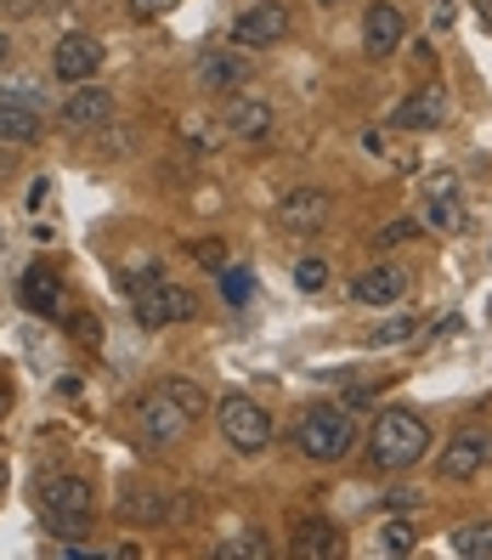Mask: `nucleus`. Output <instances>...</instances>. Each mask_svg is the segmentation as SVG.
Returning <instances> with one entry per match:
<instances>
[{
    "mask_svg": "<svg viewBox=\"0 0 492 560\" xmlns=\"http://www.w3.org/2000/svg\"><path fill=\"white\" fill-rule=\"evenodd\" d=\"M431 453V424H424L419 413L408 408H390L374 419V431H368V458L379 470H408L419 465V458Z\"/></svg>",
    "mask_w": 492,
    "mask_h": 560,
    "instance_id": "f257e3e1",
    "label": "nucleus"
},
{
    "mask_svg": "<svg viewBox=\"0 0 492 560\" xmlns=\"http://www.w3.org/2000/svg\"><path fill=\"white\" fill-rule=\"evenodd\" d=\"M294 447H301L306 458H317V465H340V458L356 447V424L345 408H312L301 413V424H294Z\"/></svg>",
    "mask_w": 492,
    "mask_h": 560,
    "instance_id": "f03ea898",
    "label": "nucleus"
},
{
    "mask_svg": "<svg viewBox=\"0 0 492 560\" xmlns=\"http://www.w3.org/2000/svg\"><path fill=\"white\" fill-rule=\"evenodd\" d=\"M40 515L57 538H85L91 533V487L80 476H46L40 481Z\"/></svg>",
    "mask_w": 492,
    "mask_h": 560,
    "instance_id": "7ed1b4c3",
    "label": "nucleus"
},
{
    "mask_svg": "<svg viewBox=\"0 0 492 560\" xmlns=\"http://www.w3.org/2000/svg\"><path fill=\"white\" fill-rule=\"evenodd\" d=\"M137 424H142L148 447H176V442H187V431H192V413L159 385V390H148V397H142Z\"/></svg>",
    "mask_w": 492,
    "mask_h": 560,
    "instance_id": "20e7f679",
    "label": "nucleus"
},
{
    "mask_svg": "<svg viewBox=\"0 0 492 560\" xmlns=\"http://www.w3.org/2000/svg\"><path fill=\"white\" fill-rule=\"evenodd\" d=\"M221 436L233 442L238 453H267L272 419H267V408L249 402V397H221Z\"/></svg>",
    "mask_w": 492,
    "mask_h": 560,
    "instance_id": "39448f33",
    "label": "nucleus"
},
{
    "mask_svg": "<svg viewBox=\"0 0 492 560\" xmlns=\"http://www.w3.org/2000/svg\"><path fill=\"white\" fill-rule=\"evenodd\" d=\"M192 312H199V294L181 289V283H153L137 294V317L142 328H164V323H187Z\"/></svg>",
    "mask_w": 492,
    "mask_h": 560,
    "instance_id": "423d86ee",
    "label": "nucleus"
},
{
    "mask_svg": "<svg viewBox=\"0 0 492 560\" xmlns=\"http://www.w3.org/2000/svg\"><path fill=\"white\" fill-rule=\"evenodd\" d=\"M289 28H294L289 7H283V0H267V7H255V12H244V18H238L233 40H244L249 51H267V46L289 40Z\"/></svg>",
    "mask_w": 492,
    "mask_h": 560,
    "instance_id": "0eeeda50",
    "label": "nucleus"
},
{
    "mask_svg": "<svg viewBox=\"0 0 492 560\" xmlns=\"http://www.w3.org/2000/svg\"><path fill=\"white\" fill-rule=\"evenodd\" d=\"M397 130H436L447 125V85H419L413 96H402L397 114H390Z\"/></svg>",
    "mask_w": 492,
    "mask_h": 560,
    "instance_id": "6e6552de",
    "label": "nucleus"
},
{
    "mask_svg": "<svg viewBox=\"0 0 492 560\" xmlns=\"http://www.w3.org/2000/svg\"><path fill=\"white\" fill-rule=\"evenodd\" d=\"M328 215H335V199L323 187H301L278 205V226H289V233H317V226H328Z\"/></svg>",
    "mask_w": 492,
    "mask_h": 560,
    "instance_id": "1a4fd4ad",
    "label": "nucleus"
},
{
    "mask_svg": "<svg viewBox=\"0 0 492 560\" xmlns=\"http://www.w3.org/2000/svg\"><path fill=\"white\" fill-rule=\"evenodd\" d=\"M402 40H408L402 7H390V0H374L368 18H363V46H368V57H390V51H402Z\"/></svg>",
    "mask_w": 492,
    "mask_h": 560,
    "instance_id": "9d476101",
    "label": "nucleus"
},
{
    "mask_svg": "<svg viewBox=\"0 0 492 560\" xmlns=\"http://www.w3.org/2000/svg\"><path fill=\"white\" fill-rule=\"evenodd\" d=\"M23 306L62 323V317H69V289H62V278L51 267H28L23 272Z\"/></svg>",
    "mask_w": 492,
    "mask_h": 560,
    "instance_id": "9b49d317",
    "label": "nucleus"
},
{
    "mask_svg": "<svg viewBox=\"0 0 492 560\" xmlns=\"http://www.w3.org/2000/svg\"><path fill=\"white\" fill-rule=\"evenodd\" d=\"M487 458H492V442L470 431V436H453V442H447V453H442L436 470H442V481H470V476L487 470Z\"/></svg>",
    "mask_w": 492,
    "mask_h": 560,
    "instance_id": "f8f14e48",
    "label": "nucleus"
},
{
    "mask_svg": "<svg viewBox=\"0 0 492 560\" xmlns=\"http://www.w3.org/2000/svg\"><path fill=\"white\" fill-rule=\"evenodd\" d=\"M408 294V272L402 267H368L363 278L351 283V301L356 306H397Z\"/></svg>",
    "mask_w": 492,
    "mask_h": 560,
    "instance_id": "ddd939ff",
    "label": "nucleus"
},
{
    "mask_svg": "<svg viewBox=\"0 0 492 560\" xmlns=\"http://www.w3.org/2000/svg\"><path fill=\"white\" fill-rule=\"evenodd\" d=\"M114 119V96L103 85H80L69 103H62V125L69 130H103Z\"/></svg>",
    "mask_w": 492,
    "mask_h": 560,
    "instance_id": "4468645a",
    "label": "nucleus"
},
{
    "mask_svg": "<svg viewBox=\"0 0 492 560\" xmlns=\"http://www.w3.org/2000/svg\"><path fill=\"white\" fill-rule=\"evenodd\" d=\"M96 69H103V46H96L91 35H62V40H57V74H62V80L85 85Z\"/></svg>",
    "mask_w": 492,
    "mask_h": 560,
    "instance_id": "2eb2a0df",
    "label": "nucleus"
},
{
    "mask_svg": "<svg viewBox=\"0 0 492 560\" xmlns=\"http://www.w3.org/2000/svg\"><path fill=\"white\" fill-rule=\"evenodd\" d=\"M192 74H199L204 91H233V85L249 80V57H238V51H204Z\"/></svg>",
    "mask_w": 492,
    "mask_h": 560,
    "instance_id": "dca6fc26",
    "label": "nucleus"
},
{
    "mask_svg": "<svg viewBox=\"0 0 492 560\" xmlns=\"http://www.w3.org/2000/svg\"><path fill=\"white\" fill-rule=\"evenodd\" d=\"M226 130L244 137V142H260L272 130V108L255 103V96H233V103H226Z\"/></svg>",
    "mask_w": 492,
    "mask_h": 560,
    "instance_id": "f3484780",
    "label": "nucleus"
},
{
    "mask_svg": "<svg viewBox=\"0 0 492 560\" xmlns=\"http://www.w3.org/2000/svg\"><path fill=\"white\" fill-rule=\"evenodd\" d=\"M0 142H12V148H28V142H40V114L35 103H0Z\"/></svg>",
    "mask_w": 492,
    "mask_h": 560,
    "instance_id": "a211bd4d",
    "label": "nucleus"
},
{
    "mask_svg": "<svg viewBox=\"0 0 492 560\" xmlns=\"http://www.w3.org/2000/svg\"><path fill=\"white\" fill-rule=\"evenodd\" d=\"M294 549H301V555H340V533L328 521L294 515Z\"/></svg>",
    "mask_w": 492,
    "mask_h": 560,
    "instance_id": "6ab92c4d",
    "label": "nucleus"
},
{
    "mask_svg": "<svg viewBox=\"0 0 492 560\" xmlns=\"http://www.w3.org/2000/svg\"><path fill=\"white\" fill-rule=\"evenodd\" d=\"M119 515H125V521H142V526H153V521H171V504H164L159 492L130 487L125 499H119Z\"/></svg>",
    "mask_w": 492,
    "mask_h": 560,
    "instance_id": "aec40b11",
    "label": "nucleus"
},
{
    "mask_svg": "<svg viewBox=\"0 0 492 560\" xmlns=\"http://www.w3.org/2000/svg\"><path fill=\"white\" fill-rule=\"evenodd\" d=\"M453 555H465V560H487L492 555V521H470V526H458V533L447 538Z\"/></svg>",
    "mask_w": 492,
    "mask_h": 560,
    "instance_id": "412c9836",
    "label": "nucleus"
},
{
    "mask_svg": "<svg viewBox=\"0 0 492 560\" xmlns=\"http://www.w3.org/2000/svg\"><path fill=\"white\" fill-rule=\"evenodd\" d=\"M431 226H436V233H465V205L453 199V187L431 199Z\"/></svg>",
    "mask_w": 492,
    "mask_h": 560,
    "instance_id": "4be33fe9",
    "label": "nucleus"
},
{
    "mask_svg": "<svg viewBox=\"0 0 492 560\" xmlns=\"http://www.w3.org/2000/svg\"><path fill=\"white\" fill-rule=\"evenodd\" d=\"M413 328H419V323H413L408 312H402V317H385L379 328H368V335H363V346H402Z\"/></svg>",
    "mask_w": 492,
    "mask_h": 560,
    "instance_id": "5701e85b",
    "label": "nucleus"
},
{
    "mask_svg": "<svg viewBox=\"0 0 492 560\" xmlns=\"http://www.w3.org/2000/svg\"><path fill=\"white\" fill-rule=\"evenodd\" d=\"M272 555V544L260 538V533H244V538H226L221 544V560H267Z\"/></svg>",
    "mask_w": 492,
    "mask_h": 560,
    "instance_id": "b1692460",
    "label": "nucleus"
},
{
    "mask_svg": "<svg viewBox=\"0 0 492 560\" xmlns=\"http://www.w3.org/2000/svg\"><path fill=\"white\" fill-rule=\"evenodd\" d=\"M413 538H419L413 521H385V526H379V549H385V555H408Z\"/></svg>",
    "mask_w": 492,
    "mask_h": 560,
    "instance_id": "393cba45",
    "label": "nucleus"
},
{
    "mask_svg": "<svg viewBox=\"0 0 492 560\" xmlns=\"http://www.w3.org/2000/svg\"><path fill=\"white\" fill-rule=\"evenodd\" d=\"M294 283H301L306 294H317V289L328 283V260H317V255H306V260H294Z\"/></svg>",
    "mask_w": 492,
    "mask_h": 560,
    "instance_id": "a878e982",
    "label": "nucleus"
},
{
    "mask_svg": "<svg viewBox=\"0 0 492 560\" xmlns=\"http://www.w3.org/2000/svg\"><path fill=\"white\" fill-rule=\"evenodd\" d=\"M249 289H255V278H249L244 267H221V294H226L233 306H244V301H249Z\"/></svg>",
    "mask_w": 492,
    "mask_h": 560,
    "instance_id": "bb28decb",
    "label": "nucleus"
},
{
    "mask_svg": "<svg viewBox=\"0 0 492 560\" xmlns=\"http://www.w3.org/2000/svg\"><path fill=\"white\" fill-rule=\"evenodd\" d=\"M164 390H171V397H176V402H181V408H187L192 419H199V413L210 408V397H204V390L192 385V380H171V385H164Z\"/></svg>",
    "mask_w": 492,
    "mask_h": 560,
    "instance_id": "cd10ccee",
    "label": "nucleus"
},
{
    "mask_svg": "<svg viewBox=\"0 0 492 560\" xmlns=\"http://www.w3.org/2000/svg\"><path fill=\"white\" fill-rule=\"evenodd\" d=\"M413 238H419V221H408V215H402V221L379 226V238H374V244H379V249H397V244H413Z\"/></svg>",
    "mask_w": 492,
    "mask_h": 560,
    "instance_id": "c85d7f7f",
    "label": "nucleus"
},
{
    "mask_svg": "<svg viewBox=\"0 0 492 560\" xmlns=\"http://www.w3.org/2000/svg\"><path fill=\"white\" fill-rule=\"evenodd\" d=\"M69 335H74L80 346H91V351H96V346H103V323H96L91 312H85V317H74V312H69Z\"/></svg>",
    "mask_w": 492,
    "mask_h": 560,
    "instance_id": "c756f323",
    "label": "nucleus"
},
{
    "mask_svg": "<svg viewBox=\"0 0 492 560\" xmlns=\"http://www.w3.org/2000/svg\"><path fill=\"white\" fill-rule=\"evenodd\" d=\"M176 0H125V12H130V23H153V18H164Z\"/></svg>",
    "mask_w": 492,
    "mask_h": 560,
    "instance_id": "7c9ffc66",
    "label": "nucleus"
},
{
    "mask_svg": "<svg viewBox=\"0 0 492 560\" xmlns=\"http://www.w3.org/2000/svg\"><path fill=\"white\" fill-rule=\"evenodd\" d=\"M153 283H164V272H159V267H137V272H125V289H130V294H142V289H153Z\"/></svg>",
    "mask_w": 492,
    "mask_h": 560,
    "instance_id": "2f4dec72",
    "label": "nucleus"
},
{
    "mask_svg": "<svg viewBox=\"0 0 492 560\" xmlns=\"http://www.w3.org/2000/svg\"><path fill=\"white\" fill-rule=\"evenodd\" d=\"M192 255H199V260H204L210 272H221V267H226V249H221L215 238H204V244H192Z\"/></svg>",
    "mask_w": 492,
    "mask_h": 560,
    "instance_id": "473e14b6",
    "label": "nucleus"
},
{
    "mask_svg": "<svg viewBox=\"0 0 492 560\" xmlns=\"http://www.w3.org/2000/svg\"><path fill=\"white\" fill-rule=\"evenodd\" d=\"M385 504H390V510H413L419 492H413V487H397V492H385Z\"/></svg>",
    "mask_w": 492,
    "mask_h": 560,
    "instance_id": "72a5a7b5",
    "label": "nucleus"
},
{
    "mask_svg": "<svg viewBox=\"0 0 492 560\" xmlns=\"http://www.w3.org/2000/svg\"><path fill=\"white\" fill-rule=\"evenodd\" d=\"M0 7H7L12 18H28V12H35V0H0Z\"/></svg>",
    "mask_w": 492,
    "mask_h": 560,
    "instance_id": "f704fd0d",
    "label": "nucleus"
},
{
    "mask_svg": "<svg viewBox=\"0 0 492 560\" xmlns=\"http://www.w3.org/2000/svg\"><path fill=\"white\" fill-rule=\"evenodd\" d=\"M12 164H17V153H12V142H0V176H12Z\"/></svg>",
    "mask_w": 492,
    "mask_h": 560,
    "instance_id": "c9c22d12",
    "label": "nucleus"
},
{
    "mask_svg": "<svg viewBox=\"0 0 492 560\" xmlns=\"http://www.w3.org/2000/svg\"><path fill=\"white\" fill-rule=\"evenodd\" d=\"M476 12H481V18L492 23V0H476Z\"/></svg>",
    "mask_w": 492,
    "mask_h": 560,
    "instance_id": "e433bc0d",
    "label": "nucleus"
},
{
    "mask_svg": "<svg viewBox=\"0 0 492 560\" xmlns=\"http://www.w3.org/2000/svg\"><path fill=\"white\" fill-rule=\"evenodd\" d=\"M7 408H12V390H7V385H0V413H7Z\"/></svg>",
    "mask_w": 492,
    "mask_h": 560,
    "instance_id": "4c0bfd02",
    "label": "nucleus"
},
{
    "mask_svg": "<svg viewBox=\"0 0 492 560\" xmlns=\"http://www.w3.org/2000/svg\"><path fill=\"white\" fill-rule=\"evenodd\" d=\"M7 57H12V46H7V35H0V69H7Z\"/></svg>",
    "mask_w": 492,
    "mask_h": 560,
    "instance_id": "58836bf2",
    "label": "nucleus"
},
{
    "mask_svg": "<svg viewBox=\"0 0 492 560\" xmlns=\"http://www.w3.org/2000/svg\"><path fill=\"white\" fill-rule=\"evenodd\" d=\"M0 487H7V465H0Z\"/></svg>",
    "mask_w": 492,
    "mask_h": 560,
    "instance_id": "ea45409f",
    "label": "nucleus"
}]
</instances>
